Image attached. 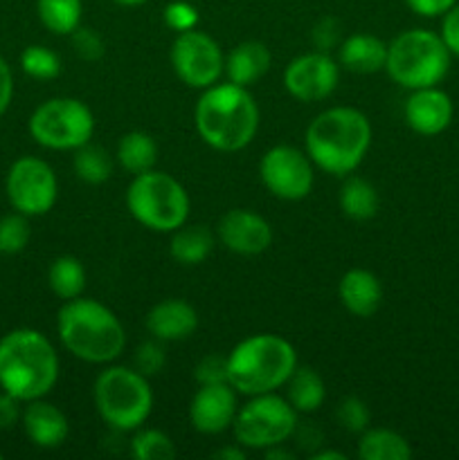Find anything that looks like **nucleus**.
<instances>
[{
    "instance_id": "nucleus-1",
    "label": "nucleus",
    "mask_w": 459,
    "mask_h": 460,
    "mask_svg": "<svg viewBox=\"0 0 459 460\" xmlns=\"http://www.w3.org/2000/svg\"><path fill=\"white\" fill-rule=\"evenodd\" d=\"M372 121L354 106H333L306 126L304 148L320 171L346 178L363 164L372 146Z\"/></svg>"
},
{
    "instance_id": "nucleus-2",
    "label": "nucleus",
    "mask_w": 459,
    "mask_h": 460,
    "mask_svg": "<svg viewBox=\"0 0 459 460\" xmlns=\"http://www.w3.org/2000/svg\"><path fill=\"white\" fill-rule=\"evenodd\" d=\"M196 133L210 148L237 153L259 130V106L250 90L237 84H214L202 90L194 111Z\"/></svg>"
},
{
    "instance_id": "nucleus-3",
    "label": "nucleus",
    "mask_w": 459,
    "mask_h": 460,
    "mask_svg": "<svg viewBox=\"0 0 459 460\" xmlns=\"http://www.w3.org/2000/svg\"><path fill=\"white\" fill-rule=\"evenodd\" d=\"M58 380V355L34 328H16L0 340V389L21 402L45 398Z\"/></svg>"
},
{
    "instance_id": "nucleus-4",
    "label": "nucleus",
    "mask_w": 459,
    "mask_h": 460,
    "mask_svg": "<svg viewBox=\"0 0 459 460\" xmlns=\"http://www.w3.org/2000/svg\"><path fill=\"white\" fill-rule=\"evenodd\" d=\"M57 332L72 358L88 364H111L124 353L126 331L108 305L94 299L66 301L57 314Z\"/></svg>"
},
{
    "instance_id": "nucleus-5",
    "label": "nucleus",
    "mask_w": 459,
    "mask_h": 460,
    "mask_svg": "<svg viewBox=\"0 0 459 460\" xmlns=\"http://www.w3.org/2000/svg\"><path fill=\"white\" fill-rule=\"evenodd\" d=\"M295 368V346L273 332H259L241 340L230 350L228 385L248 398L274 394L286 385Z\"/></svg>"
},
{
    "instance_id": "nucleus-6",
    "label": "nucleus",
    "mask_w": 459,
    "mask_h": 460,
    "mask_svg": "<svg viewBox=\"0 0 459 460\" xmlns=\"http://www.w3.org/2000/svg\"><path fill=\"white\" fill-rule=\"evenodd\" d=\"M93 402L99 418L111 429L126 434L140 429L148 420L153 411V391L148 377L138 368L108 367L94 380Z\"/></svg>"
},
{
    "instance_id": "nucleus-7",
    "label": "nucleus",
    "mask_w": 459,
    "mask_h": 460,
    "mask_svg": "<svg viewBox=\"0 0 459 460\" xmlns=\"http://www.w3.org/2000/svg\"><path fill=\"white\" fill-rule=\"evenodd\" d=\"M450 49L430 30H405L387 43L385 72L400 88L418 90L439 85L450 70Z\"/></svg>"
},
{
    "instance_id": "nucleus-8",
    "label": "nucleus",
    "mask_w": 459,
    "mask_h": 460,
    "mask_svg": "<svg viewBox=\"0 0 459 460\" xmlns=\"http://www.w3.org/2000/svg\"><path fill=\"white\" fill-rule=\"evenodd\" d=\"M126 207L142 227L171 234L189 220L192 200L174 175L151 169L133 175L126 189Z\"/></svg>"
},
{
    "instance_id": "nucleus-9",
    "label": "nucleus",
    "mask_w": 459,
    "mask_h": 460,
    "mask_svg": "<svg viewBox=\"0 0 459 460\" xmlns=\"http://www.w3.org/2000/svg\"><path fill=\"white\" fill-rule=\"evenodd\" d=\"M297 425H300V413L274 391V394L252 395L250 402L238 407L232 422V434L243 449L264 452L291 440Z\"/></svg>"
},
{
    "instance_id": "nucleus-10",
    "label": "nucleus",
    "mask_w": 459,
    "mask_h": 460,
    "mask_svg": "<svg viewBox=\"0 0 459 460\" xmlns=\"http://www.w3.org/2000/svg\"><path fill=\"white\" fill-rule=\"evenodd\" d=\"M30 135L50 151H76L94 133L93 111L81 99L54 97L40 103L30 117Z\"/></svg>"
},
{
    "instance_id": "nucleus-11",
    "label": "nucleus",
    "mask_w": 459,
    "mask_h": 460,
    "mask_svg": "<svg viewBox=\"0 0 459 460\" xmlns=\"http://www.w3.org/2000/svg\"><path fill=\"white\" fill-rule=\"evenodd\" d=\"M169 61L176 76L184 85L196 90H205L219 84L225 70V57L220 45L210 34L198 31L196 27L176 34Z\"/></svg>"
},
{
    "instance_id": "nucleus-12",
    "label": "nucleus",
    "mask_w": 459,
    "mask_h": 460,
    "mask_svg": "<svg viewBox=\"0 0 459 460\" xmlns=\"http://www.w3.org/2000/svg\"><path fill=\"white\" fill-rule=\"evenodd\" d=\"M4 189H7L9 205L18 214H25L30 218V216H43L52 209L58 196V180L48 162L25 155L18 157L9 166Z\"/></svg>"
},
{
    "instance_id": "nucleus-13",
    "label": "nucleus",
    "mask_w": 459,
    "mask_h": 460,
    "mask_svg": "<svg viewBox=\"0 0 459 460\" xmlns=\"http://www.w3.org/2000/svg\"><path fill=\"white\" fill-rule=\"evenodd\" d=\"M315 164L306 151L291 146V144H277L268 148L259 160L261 184L279 200H304L313 191Z\"/></svg>"
},
{
    "instance_id": "nucleus-14",
    "label": "nucleus",
    "mask_w": 459,
    "mask_h": 460,
    "mask_svg": "<svg viewBox=\"0 0 459 460\" xmlns=\"http://www.w3.org/2000/svg\"><path fill=\"white\" fill-rule=\"evenodd\" d=\"M340 81V63L328 52L300 54L284 70V88L292 99L304 103L331 97Z\"/></svg>"
},
{
    "instance_id": "nucleus-15",
    "label": "nucleus",
    "mask_w": 459,
    "mask_h": 460,
    "mask_svg": "<svg viewBox=\"0 0 459 460\" xmlns=\"http://www.w3.org/2000/svg\"><path fill=\"white\" fill-rule=\"evenodd\" d=\"M216 238L238 256H259L273 245V227L250 209H230L216 225Z\"/></svg>"
},
{
    "instance_id": "nucleus-16",
    "label": "nucleus",
    "mask_w": 459,
    "mask_h": 460,
    "mask_svg": "<svg viewBox=\"0 0 459 460\" xmlns=\"http://www.w3.org/2000/svg\"><path fill=\"white\" fill-rule=\"evenodd\" d=\"M238 411L237 391L228 385H201L189 402V422L202 436H219L232 427Z\"/></svg>"
},
{
    "instance_id": "nucleus-17",
    "label": "nucleus",
    "mask_w": 459,
    "mask_h": 460,
    "mask_svg": "<svg viewBox=\"0 0 459 460\" xmlns=\"http://www.w3.org/2000/svg\"><path fill=\"white\" fill-rule=\"evenodd\" d=\"M403 115L405 124L414 133L423 135V137H435V135H441L450 126L454 106L448 93H444L436 85H430V88L410 90V97L405 99Z\"/></svg>"
},
{
    "instance_id": "nucleus-18",
    "label": "nucleus",
    "mask_w": 459,
    "mask_h": 460,
    "mask_svg": "<svg viewBox=\"0 0 459 460\" xmlns=\"http://www.w3.org/2000/svg\"><path fill=\"white\" fill-rule=\"evenodd\" d=\"M22 429L25 436L40 449H57L61 447L70 434V422L66 413L52 402H45L43 398L30 400L22 409Z\"/></svg>"
},
{
    "instance_id": "nucleus-19",
    "label": "nucleus",
    "mask_w": 459,
    "mask_h": 460,
    "mask_svg": "<svg viewBox=\"0 0 459 460\" xmlns=\"http://www.w3.org/2000/svg\"><path fill=\"white\" fill-rule=\"evenodd\" d=\"M147 331L158 341H183L198 328V313L184 299H165L147 314Z\"/></svg>"
},
{
    "instance_id": "nucleus-20",
    "label": "nucleus",
    "mask_w": 459,
    "mask_h": 460,
    "mask_svg": "<svg viewBox=\"0 0 459 460\" xmlns=\"http://www.w3.org/2000/svg\"><path fill=\"white\" fill-rule=\"evenodd\" d=\"M338 296L346 313L367 319L381 308L382 286L374 272L364 268H354L342 274L340 283H338Z\"/></svg>"
},
{
    "instance_id": "nucleus-21",
    "label": "nucleus",
    "mask_w": 459,
    "mask_h": 460,
    "mask_svg": "<svg viewBox=\"0 0 459 460\" xmlns=\"http://www.w3.org/2000/svg\"><path fill=\"white\" fill-rule=\"evenodd\" d=\"M338 63L354 75H376L385 70L387 43L374 34H351L338 48Z\"/></svg>"
},
{
    "instance_id": "nucleus-22",
    "label": "nucleus",
    "mask_w": 459,
    "mask_h": 460,
    "mask_svg": "<svg viewBox=\"0 0 459 460\" xmlns=\"http://www.w3.org/2000/svg\"><path fill=\"white\" fill-rule=\"evenodd\" d=\"M270 63H273V54H270L268 45L261 40H243V43L234 45L225 57L223 75L228 76L230 84L250 88L261 76H266Z\"/></svg>"
},
{
    "instance_id": "nucleus-23",
    "label": "nucleus",
    "mask_w": 459,
    "mask_h": 460,
    "mask_svg": "<svg viewBox=\"0 0 459 460\" xmlns=\"http://www.w3.org/2000/svg\"><path fill=\"white\" fill-rule=\"evenodd\" d=\"M214 250V234L205 225H187L171 232L169 254L180 265H198Z\"/></svg>"
},
{
    "instance_id": "nucleus-24",
    "label": "nucleus",
    "mask_w": 459,
    "mask_h": 460,
    "mask_svg": "<svg viewBox=\"0 0 459 460\" xmlns=\"http://www.w3.org/2000/svg\"><path fill=\"white\" fill-rule=\"evenodd\" d=\"M358 456L363 460H408L412 456L408 438L387 427H369L360 434Z\"/></svg>"
},
{
    "instance_id": "nucleus-25",
    "label": "nucleus",
    "mask_w": 459,
    "mask_h": 460,
    "mask_svg": "<svg viewBox=\"0 0 459 460\" xmlns=\"http://www.w3.org/2000/svg\"><path fill=\"white\" fill-rule=\"evenodd\" d=\"M286 386V400L292 404L297 413H315L322 407L324 398H327L324 380L310 367H300L297 364L292 376L288 377Z\"/></svg>"
},
{
    "instance_id": "nucleus-26",
    "label": "nucleus",
    "mask_w": 459,
    "mask_h": 460,
    "mask_svg": "<svg viewBox=\"0 0 459 460\" xmlns=\"http://www.w3.org/2000/svg\"><path fill=\"white\" fill-rule=\"evenodd\" d=\"M115 155L122 169L129 171L130 175H138L156 169L158 144L144 130H130V133L122 135V139L117 142Z\"/></svg>"
},
{
    "instance_id": "nucleus-27",
    "label": "nucleus",
    "mask_w": 459,
    "mask_h": 460,
    "mask_svg": "<svg viewBox=\"0 0 459 460\" xmlns=\"http://www.w3.org/2000/svg\"><path fill=\"white\" fill-rule=\"evenodd\" d=\"M381 198L376 187L358 175H346L340 189V209L351 220H369L378 214Z\"/></svg>"
},
{
    "instance_id": "nucleus-28",
    "label": "nucleus",
    "mask_w": 459,
    "mask_h": 460,
    "mask_svg": "<svg viewBox=\"0 0 459 460\" xmlns=\"http://www.w3.org/2000/svg\"><path fill=\"white\" fill-rule=\"evenodd\" d=\"M50 290L63 301L76 299L86 290V268L76 256L63 254L52 261L48 270Z\"/></svg>"
},
{
    "instance_id": "nucleus-29",
    "label": "nucleus",
    "mask_w": 459,
    "mask_h": 460,
    "mask_svg": "<svg viewBox=\"0 0 459 460\" xmlns=\"http://www.w3.org/2000/svg\"><path fill=\"white\" fill-rule=\"evenodd\" d=\"M36 13L45 30L57 36H70L81 25L84 0H36Z\"/></svg>"
},
{
    "instance_id": "nucleus-30",
    "label": "nucleus",
    "mask_w": 459,
    "mask_h": 460,
    "mask_svg": "<svg viewBox=\"0 0 459 460\" xmlns=\"http://www.w3.org/2000/svg\"><path fill=\"white\" fill-rule=\"evenodd\" d=\"M72 166H75L76 178L86 184H104L112 175V157L102 146H94L90 142L76 148Z\"/></svg>"
},
{
    "instance_id": "nucleus-31",
    "label": "nucleus",
    "mask_w": 459,
    "mask_h": 460,
    "mask_svg": "<svg viewBox=\"0 0 459 460\" xmlns=\"http://www.w3.org/2000/svg\"><path fill=\"white\" fill-rule=\"evenodd\" d=\"M129 449L135 460H169L176 456L174 440L160 429H135Z\"/></svg>"
},
{
    "instance_id": "nucleus-32",
    "label": "nucleus",
    "mask_w": 459,
    "mask_h": 460,
    "mask_svg": "<svg viewBox=\"0 0 459 460\" xmlns=\"http://www.w3.org/2000/svg\"><path fill=\"white\" fill-rule=\"evenodd\" d=\"M21 67L32 79L48 81L58 76V72H61V58H58V54L54 49L45 48V45H30V48L22 49Z\"/></svg>"
},
{
    "instance_id": "nucleus-33",
    "label": "nucleus",
    "mask_w": 459,
    "mask_h": 460,
    "mask_svg": "<svg viewBox=\"0 0 459 460\" xmlns=\"http://www.w3.org/2000/svg\"><path fill=\"white\" fill-rule=\"evenodd\" d=\"M32 236L25 214H9L0 218V254H18L27 247Z\"/></svg>"
},
{
    "instance_id": "nucleus-34",
    "label": "nucleus",
    "mask_w": 459,
    "mask_h": 460,
    "mask_svg": "<svg viewBox=\"0 0 459 460\" xmlns=\"http://www.w3.org/2000/svg\"><path fill=\"white\" fill-rule=\"evenodd\" d=\"M338 422L342 425V429H346L349 434H363L364 429L372 427V413H369V407L356 395H349L340 402L336 411Z\"/></svg>"
},
{
    "instance_id": "nucleus-35",
    "label": "nucleus",
    "mask_w": 459,
    "mask_h": 460,
    "mask_svg": "<svg viewBox=\"0 0 459 460\" xmlns=\"http://www.w3.org/2000/svg\"><path fill=\"white\" fill-rule=\"evenodd\" d=\"M70 39L72 49H75V54L81 61H99V58L106 54V43H104V39L93 30V27L79 25L72 31Z\"/></svg>"
},
{
    "instance_id": "nucleus-36",
    "label": "nucleus",
    "mask_w": 459,
    "mask_h": 460,
    "mask_svg": "<svg viewBox=\"0 0 459 460\" xmlns=\"http://www.w3.org/2000/svg\"><path fill=\"white\" fill-rule=\"evenodd\" d=\"M166 364V355L165 349H162V341L153 340V341H144L135 349L133 353V368H138L142 376L151 377L158 376V373L165 368Z\"/></svg>"
},
{
    "instance_id": "nucleus-37",
    "label": "nucleus",
    "mask_w": 459,
    "mask_h": 460,
    "mask_svg": "<svg viewBox=\"0 0 459 460\" xmlns=\"http://www.w3.org/2000/svg\"><path fill=\"white\" fill-rule=\"evenodd\" d=\"M310 43H313L315 49H320V52H328V54H331L333 49L340 48L342 43L340 21L333 16L320 18V21L313 25V30H310Z\"/></svg>"
},
{
    "instance_id": "nucleus-38",
    "label": "nucleus",
    "mask_w": 459,
    "mask_h": 460,
    "mask_svg": "<svg viewBox=\"0 0 459 460\" xmlns=\"http://www.w3.org/2000/svg\"><path fill=\"white\" fill-rule=\"evenodd\" d=\"M194 377H196L198 386L228 382V355H205V358L196 364V368H194Z\"/></svg>"
},
{
    "instance_id": "nucleus-39",
    "label": "nucleus",
    "mask_w": 459,
    "mask_h": 460,
    "mask_svg": "<svg viewBox=\"0 0 459 460\" xmlns=\"http://www.w3.org/2000/svg\"><path fill=\"white\" fill-rule=\"evenodd\" d=\"M165 22L176 34L194 30L198 25V9L187 0H174L165 7Z\"/></svg>"
},
{
    "instance_id": "nucleus-40",
    "label": "nucleus",
    "mask_w": 459,
    "mask_h": 460,
    "mask_svg": "<svg viewBox=\"0 0 459 460\" xmlns=\"http://www.w3.org/2000/svg\"><path fill=\"white\" fill-rule=\"evenodd\" d=\"M439 36L444 39L446 48L450 49V54L459 57V3L441 16Z\"/></svg>"
},
{
    "instance_id": "nucleus-41",
    "label": "nucleus",
    "mask_w": 459,
    "mask_h": 460,
    "mask_svg": "<svg viewBox=\"0 0 459 460\" xmlns=\"http://www.w3.org/2000/svg\"><path fill=\"white\" fill-rule=\"evenodd\" d=\"M410 12L423 18H439L457 4V0H403Z\"/></svg>"
},
{
    "instance_id": "nucleus-42",
    "label": "nucleus",
    "mask_w": 459,
    "mask_h": 460,
    "mask_svg": "<svg viewBox=\"0 0 459 460\" xmlns=\"http://www.w3.org/2000/svg\"><path fill=\"white\" fill-rule=\"evenodd\" d=\"M21 400L9 395L7 391L0 394V431L12 429L18 420H21Z\"/></svg>"
},
{
    "instance_id": "nucleus-43",
    "label": "nucleus",
    "mask_w": 459,
    "mask_h": 460,
    "mask_svg": "<svg viewBox=\"0 0 459 460\" xmlns=\"http://www.w3.org/2000/svg\"><path fill=\"white\" fill-rule=\"evenodd\" d=\"M292 438H297V447H304L309 454L318 452L322 447V431H318L310 425H297Z\"/></svg>"
},
{
    "instance_id": "nucleus-44",
    "label": "nucleus",
    "mask_w": 459,
    "mask_h": 460,
    "mask_svg": "<svg viewBox=\"0 0 459 460\" xmlns=\"http://www.w3.org/2000/svg\"><path fill=\"white\" fill-rule=\"evenodd\" d=\"M14 97V75L9 63L0 57V115L9 108Z\"/></svg>"
},
{
    "instance_id": "nucleus-45",
    "label": "nucleus",
    "mask_w": 459,
    "mask_h": 460,
    "mask_svg": "<svg viewBox=\"0 0 459 460\" xmlns=\"http://www.w3.org/2000/svg\"><path fill=\"white\" fill-rule=\"evenodd\" d=\"M212 458H220V460H243L246 458V449L238 445V447H220L219 452L212 454Z\"/></svg>"
},
{
    "instance_id": "nucleus-46",
    "label": "nucleus",
    "mask_w": 459,
    "mask_h": 460,
    "mask_svg": "<svg viewBox=\"0 0 459 460\" xmlns=\"http://www.w3.org/2000/svg\"><path fill=\"white\" fill-rule=\"evenodd\" d=\"M310 460H346L345 452H338V449H322L310 454Z\"/></svg>"
},
{
    "instance_id": "nucleus-47",
    "label": "nucleus",
    "mask_w": 459,
    "mask_h": 460,
    "mask_svg": "<svg viewBox=\"0 0 459 460\" xmlns=\"http://www.w3.org/2000/svg\"><path fill=\"white\" fill-rule=\"evenodd\" d=\"M264 456L268 460H274V458H282V460H292L295 458V454L288 452V449H284V445H274V447H268L264 449Z\"/></svg>"
},
{
    "instance_id": "nucleus-48",
    "label": "nucleus",
    "mask_w": 459,
    "mask_h": 460,
    "mask_svg": "<svg viewBox=\"0 0 459 460\" xmlns=\"http://www.w3.org/2000/svg\"><path fill=\"white\" fill-rule=\"evenodd\" d=\"M115 4H122V7H140V4H147L148 0H112Z\"/></svg>"
},
{
    "instance_id": "nucleus-49",
    "label": "nucleus",
    "mask_w": 459,
    "mask_h": 460,
    "mask_svg": "<svg viewBox=\"0 0 459 460\" xmlns=\"http://www.w3.org/2000/svg\"><path fill=\"white\" fill-rule=\"evenodd\" d=\"M0 458H3V454H0Z\"/></svg>"
}]
</instances>
